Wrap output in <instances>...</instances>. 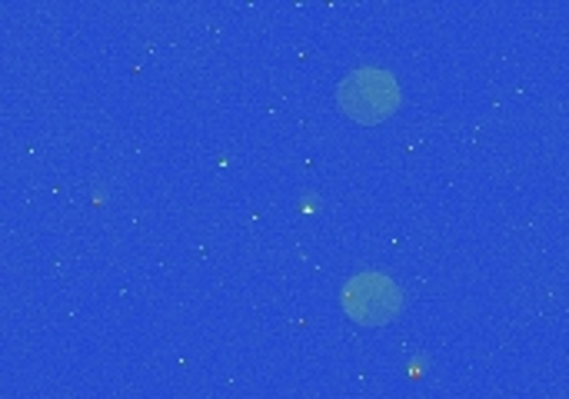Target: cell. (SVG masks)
<instances>
[{"instance_id": "6da1fadb", "label": "cell", "mask_w": 569, "mask_h": 399, "mask_svg": "<svg viewBox=\"0 0 569 399\" xmlns=\"http://www.w3.org/2000/svg\"><path fill=\"white\" fill-rule=\"evenodd\" d=\"M343 113L357 123H380L400 107V83L383 67H360L337 87Z\"/></svg>"}, {"instance_id": "7a4b0ae2", "label": "cell", "mask_w": 569, "mask_h": 399, "mask_svg": "<svg viewBox=\"0 0 569 399\" xmlns=\"http://www.w3.org/2000/svg\"><path fill=\"white\" fill-rule=\"evenodd\" d=\"M340 303L350 320L363 327H380L403 310V290L387 273H357L347 280Z\"/></svg>"}]
</instances>
